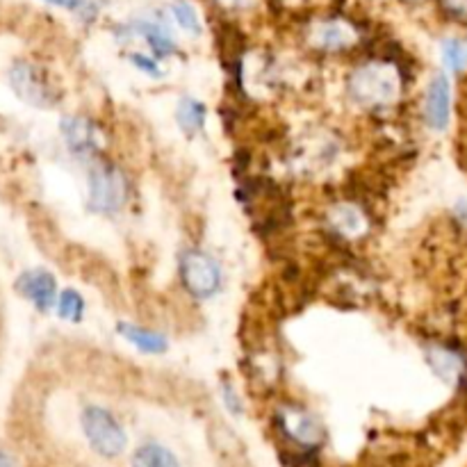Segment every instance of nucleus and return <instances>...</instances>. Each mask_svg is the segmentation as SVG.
Wrapping results in <instances>:
<instances>
[{
  "mask_svg": "<svg viewBox=\"0 0 467 467\" xmlns=\"http://www.w3.org/2000/svg\"><path fill=\"white\" fill-rule=\"evenodd\" d=\"M404 71L390 59H369L354 68L347 80V94L368 112L395 108L404 94Z\"/></svg>",
  "mask_w": 467,
  "mask_h": 467,
  "instance_id": "nucleus-1",
  "label": "nucleus"
},
{
  "mask_svg": "<svg viewBox=\"0 0 467 467\" xmlns=\"http://www.w3.org/2000/svg\"><path fill=\"white\" fill-rule=\"evenodd\" d=\"M87 205L96 214H117L130 196V181L119 164L109 160H96L89 164L87 176Z\"/></svg>",
  "mask_w": 467,
  "mask_h": 467,
  "instance_id": "nucleus-2",
  "label": "nucleus"
},
{
  "mask_svg": "<svg viewBox=\"0 0 467 467\" xmlns=\"http://www.w3.org/2000/svg\"><path fill=\"white\" fill-rule=\"evenodd\" d=\"M80 429L91 450L103 459H117L126 451V429H123L121 420L105 406H85L80 413Z\"/></svg>",
  "mask_w": 467,
  "mask_h": 467,
  "instance_id": "nucleus-3",
  "label": "nucleus"
},
{
  "mask_svg": "<svg viewBox=\"0 0 467 467\" xmlns=\"http://www.w3.org/2000/svg\"><path fill=\"white\" fill-rule=\"evenodd\" d=\"M274 427L281 433L283 441L296 447L301 454H315L327 441V431L317 415L310 413L306 406L292 404V401L283 404L274 413Z\"/></svg>",
  "mask_w": 467,
  "mask_h": 467,
  "instance_id": "nucleus-4",
  "label": "nucleus"
},
{
  "mask_svg": "<svg viewBox=\"0 0 467 467\" xmlns=\"http://www.w3.org/2000/svg\"><path fill=\"white\" fill-rule=\"evenodd\" d=\"M178 276L182 290L199 301L213 299L223 285V269L217 258L201 249H187L178 260Z\"/></svg>",
  "mask_w": 467,
  "mask_h": 467,
  "instance_id": "nucleus-5",
  "label": "nucleus"
},
{
  "mask_svg": "<svg viewBox=\"0 0 467 467\" xmlns=\"http://www.w3.org/2000/svg\"><path fill=\"white\" fill-rule=\"evenodd\" d=\"M59 132L67 144L68 153L73 158L82 160V162H96L99 155L103 153L105 137L103 128L94 121V119L85 117V114H71L59 121Z\"/></svg>",
  "mask_w": 467,
  "mask_h": 467,
  "instance_id": "nucleus-6",
  "label": "nucleus"
},
{
  "mask_svg": "<svg viewBox=\"0 0 467 467\" xmlns=\"http://www.w3.org/2000/svg\"><path fill=\"white\" fill-rule=\"evenodd\" d=\"M306 39L319 53H347L360 44V30L340 16L315 21L306 32Z\"/></svg>",
  "mask_w": 467,
  "mask_h": 467,
  "instance_id": "nucleus-7",
  "label": "nucleus"
},
{
  "mask_svg": "<svg viewBox=\"0 0 467 467\" xmlns=\"http://www.w3.org/2000/svg\"><path fill=\"white\" fill-rule=\"evenodd\" d=\"M9 85H12L14 94L32 108L46 109L57 103V94H55L48 76L30 62H18L9 71Z\"/></svg>",
  "mask_w": 467,
  "mask_h": 467,
  "instance_id": "nucleus-8",
  "label": "nucleus"
},
{
  "mask_svg": "<svg viewBox=\"0 0 467 467\" xmlns=\"http://www.w3.org/2000/svg\"><path fill=\"white\" fill-rule=\"evenodd\" d=\"M327 226L340 240L356 242L369 235L372 219L363 205L354 203V201H337L327 210Z\"/></svg>",
  "mask_w": 467,
  "mask_h": 467,
  "instance_id": "nucleus-9",
  "label": "nucleus"
},
{
  "mask_svg": "<svg viewBox=\"0 0 467 467\" xmlns=\"http://www.w3.org/2000/svg\"><path fill=\"white\" fill-rule=\"evenodd\" d=\"M16 290L39 313H48L57 301V278L48 269H27L16 278Z\"/></svg>",
  "mask_w": 467,
  "mask_h": 467,
  "instance_id": "nucleus-10",
  "label": "nucleus"
},
{
  "mask_svg": "<svg viewBox=\"0 0 467 467\" xmlns=\"http://www.w3.org/2000/svg\"><path fill=\"white\" fill-rule=\"evenodd\" d=\"M424 121L433 130H445L447 123H450L451 114V94H450V82L445 76L438 73L427 87V94H424V105H422Z\"/></svg>",
  "mask_w": 467,
  "mask_h": 467,
  "instance_id": "nucleus-11",
  "label": "nucleus"
},
{
  "mask_svg": "<svg viewBox=\"0 0 467 467\" xmlns=\"http://www.w3.org/2000/svg\"><path fill=\"white\" fill-rule=\"evenodd\" d=\"M117 333L128 342V345H132L137 351H141V354L160 356L169 349V340L164 333L153 331V328H146L141 327V324L119 322Z\"/></svg>",
  "mask_w": 467,
  "mask_h": 467,
  "instance_id": "nucleus-12",
  "label": "nucleus"
},
{
  "mask_svg": "<svg viewBox=\"0 0 467 467\" xmlns=\"http://www.w3.org/2000/svg\"><path fill=\"white\" fill-rule=\"evenodd\" d=\"M176 121L185 135H199V132H203L205 121H208V108H205L203 100L190 99V96H187V99H182L181 103H178Z\"/></svg>",
  "mask_w": 467,
  "mask_h": 467,
  "instance_id": "nucleus-13",
  "label": "nucleus"
},
{
  "mask_svg": "<svg viewBox=\"0 0 467 467\" xmlns=\"http://www.w3.org/2000/svg\"><path fill=\"white\" fill-rule=\"evenodd\" d=\"M132 467H182L181 461L176 459L169 447L160 445V442L149 441L140 445L132 454Z\"/></svg>",
  "mask_w": 467,
  "mask_h": 467,
  "instance_id": "nucleus-14",
  "label": "nucleus"
},
{
  "mask_svg": "<svg viewBox=\"0 0 467 467\" xmlns=\"http://www.w3.org/2000/svg\"><path fill=\"white\" fill-rule=\"evenodd\" d=\"M137 32L146 39V44L150 46L155 57H169V55L176 53V44H173L171 35H169L164 27L155 26V23H140L137 26Z\"/></svg>",
  "mask_w": 467,
  "mask_h": 467,
  "instance_id": "nucleus-15",
  "label": "nucleus"
},
{
  "mask_svg": "<svg viewBox=\"0 0 467 467\" xmlns=\"http://www.w3.org/2000/svg\"><path fill=\"white\" fill-rule=\"evenodd\" d=\"M55 310H57V317L64 319L68 324H78L82 317H85L87 304L82 299V295L73 287L68 290H62L57 295V301H55Z\"/></svg>",
  "mask_w": 467,
  "mask_h": 467,
  "instance_id": "nucleus-16",
  "label": "nucleus"
},
{
  "mask_svg": "<svg viewBox=\"0 0 467 467\" xmlns=\"http://www.w3.org/2000/svg\"><path fill=\"white\" fill-rule=\"evenodd\" d=\"M442 57L451 71L461 73L467 67V44L461 39H447L442 44Z\"/></svg>",
  "mask_w": 467,
  "mask_h": 467,
  "instance_id": "nucleus-17",
  "label": "nucleus"
},
{
  "mask_svg": "<svg viewBox=\"0 0 467 467\" xmlns=\"http://www.w3.org/2000/svg\"><path fill=\"white\" fill-rule=\"evenodd\" d=\"M173 18H176L178 26H181L182 30L194 32V35L201 30L199 16H196V9L192 7L190 3H185V0H181V3L173 5Z\"/></svg>",
  "mask_w": 467,
  "mask_h": 467,
  "instance_id": "nucleus-18",
  "label": "nucleus"
},
{
  "mask_svg": "<svg viewBox=\"0 0 467 467\" xmlns=\"http://www.w3.org/2000/svg\"><path fill=\"white\" fill-rule=\"evenodd\" d=\"M438 7L450 21L467 26V0H438Z\"/></svg>",
  "mask_w": 467,
  "mask_h": 467,
  "instance_id": "nucleus-19",
  "label": "nucleus"
},
{
  "mask_svg": "<svg viewBox=\"0 0 467 467\" xmlns=\"http://www.w3.org/2000/svg\"><path fill=\"white\" fill-rule=\"evenodd\" d=\"M222 397H223V404H226V409L231 410L233 415H242V413H244V404H242L240 395H237V390L231 386V383H223V386H222Z\"/></svg>",
  "mask_w": 467,
  "mask_h": 467,
  "instance_id": "nucleus-20",
  "label": "nucleus"
},
{
  "mask_svg": "<svg viewBox=\"0 0 467 467\" xmlns=\"http://www.w3.org/2000/svg\"><path fill=\"white\" fill-rule=\"evenodd\" d=\"M130 62L135 64L140 71L149 73V76H153V78L160 76V67H158V62H155L153 57H146V55H141V53H132Z\"/></svg>",
  "mask_w": 467,
  "mask_h": 467,
  "instance_id": "nucleus-21",
  "label": "nucleus"
},
{
  "mask_svg": "<svg viewBox=\"0 0 467 467\" xmlns=\"http://www.w3.org/2000/svg\"><path fill=\"white\" fill-rule=\"evenodd\" d=\"M50 5H59V7H67V9H78L85 0H46Z\"/></svg>",
  "mask_w": 467,
  "mask_h": 467,
  "instance_id": "nucleus-22",
  "label": "nucleus"
},
{
  "mask_svg": "<svg viewBox=\"0 0 467 467\" xmlns=\"http://www.w3.org/2000/svg\"><path fill=\"white\" fill-rule=\"evenodd\" d=\"M0 467H16V461H14L12 454L0 450Z\"/></svg>",
  "mask_w": 467,
  "mask_h": 467,
  "instance_id": "nucleus-23",
  "label": "nucleus"
},
{
  "mask_svg": "<svg viewBox=\"0 0 467 467\" xmlns=\"http://www.w3.org/2000/svg\"><path fill=\"white\" fill-rule=\"evenodd\" d=\"M456 213H459V219L463 223H467V201H463V203L456 205Z\"/></svg>",
  "mask_w": 467,
  "mask_h": 467,
  "instance_id": "nucleus-24",
  "label": "nucleus"
},
{
  "mask_svg": "<svg viewBox=\"0 0 467 467\" xmlns=\"http://www.w3.org/2000/svg\"><path fill=\"white\" fill-rule=\"evenodd\" d=\"M401 3H406V5H422V3H427V0H401Z\"/></svg>",
  "mask_w": 467,
  "mask_h": 467,
  "instance_id": "nucleus-25",
  "label": "nucleus"
}]
</instances>
